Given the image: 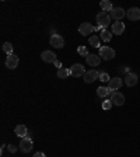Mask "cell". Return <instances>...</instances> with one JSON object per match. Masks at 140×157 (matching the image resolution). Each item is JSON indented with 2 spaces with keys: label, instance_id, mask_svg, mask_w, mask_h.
<instances>
[{
  "label": "cell",
  "instance_id": "22",
  "mask_svg": "<svg viewBox=\"0 0 140 157\" xmlns=\"http://www.w3.org/2000/svg\"><path fill=\"white\" fill-rule=\"evenodd\" d=\"M109 94V90H108L107 87H98L97 88V95L98 97H107V95Z\"/></svg>",
  "mask_w": 140,
  "mask_h": 157
},
{
  "label": "cell",
  "instance_id": "26",
  "mask_svg": "<svg viewBox=\"0 0 140 157\" xmlns=\"http://www.w3.org/2000/svg\"><path fill=\"white\" fill-rule=\"evenodd\" d=\"M100 80L101 82H109V76H108V73H105V72H102V73H100Z\"/></svg>",
  "mask_w": 140,
  "mask_h": 157
},
{
  "label": "cell",
  "instance_id": "11",
  "mask_svg": "<svg viewBox=\"0 0 140 157\" xmlns=\"http://www.w3.org/2000/svg\"><path fill=\"white\" fill-rule=\"evenodd\" d=\"M85 60H87V65L91 66V67H97V66H100V63H101L100 55H93V53H90V55L85 58Z\"/></svg>",
  "mask_w": 140,
  "mask_h": 157
},
{
  "label": "cell",
  "instance_id": "13",
  "mask_svg": "<svg viewBox=\"0 0 140 157\" xmlns=\"http://www.w3.org/2000/svg\"><path fill=\"white\" fill-rule=\"evenodd\" d=\"M6 66L9 69H16L18 66V56L11 53V55H7V59H6Z\"/></svg>",
  "mask_w": 140,
  "mask_h": 157
},
{
  "label": "cell",
  "instance_id": "6",
  "mask_svg": "<svg viewBox=\"0 0 140 157\" xmlns=\"http://www.w3.org/2000/svg\"><path fill=\"white\" fill-rule=\"evenodd\" d=\"M51 45L53 46V48H63V45H65V39H63L62 35H59V34H52V36H51Z\"/></svg>",
  "mask_w": 140,
  "mask_h": 157
},
{
  "label": "cell",
  "instance_id": "15",
  "mask_svg": "<svg viewBox=\"0 0 140 157\" xmlns=\"http://www.w3.org/2000/svg\"><path fill=\"white\" fill-rule=\"evenodd\" d=\"M78 33L81 34L83 36H87L88 34L94 33V27H93L90 23H83L81 25L78 27Z\"/></svg>",
  "mask_w": 140,
  "mask_h": 157
},
{
  "label": "cell",
  "instance_id": "21",
  "mask_svg": "<svg viewBox=\"0 0 140 157\" xmlns=\"http://www.w3.org/2000/svg\"><path fill=\"white\" fill-rule=\"evenodd\" d=\"M69 76H70V69H66V67L58 69V77L59 78H67Z\"/></svg>",
  "mask_w": 140,
  "mask_h": 157
},
{
  "label": "cell",
  "instance_id": "17",
  "mask_svg": "<svg viewBox=\"0 0 140 157\" xmlns=\"http://www.w3.org/2000/svg\"><path fill=\"white\" fill-rule=\"evenodd\" d=\"M125 31V24L122 21H116V23L112 24V34H116V35H121Z\"/></svg>",
  "mask_w": 140,
  "mask_h": 157
},
{
  "label": "cell",
  "instance_id": "23",
  "mask_svg": "<svg viewBox=\"0 0 140 157\" xmlns=\"http://www.w3.org/2000/svg\"><path fill=\"white\" fill-rule=\"evenodd\" d=\"M3 51L7 53V55H11L13 53V45L10 42H4L3 44Z\"/></svg>",
  "mask_w": 140,
  "mask_h": 157
},
{
  "label": "cell",
  "instance_id": "4",
  "mask_svg": "<svg viewBox=\"0 0 140 157\" xmlns=\"http://www.w3.org/2000/svg\"><path fill=\"white\" fill-rule=\"evenodd\" d=\"M84 73H85V69L81 63H76V65H73L72 67H70V76H73V77L84 76Z\"/></svg>",
  "mask_w": 140,
  "mask_h": 157
},
{
  "label": "cell",
  "instance_id": "29",
  "mask_svg": "<svg viewBox=\"0 0 140 157\" xmlns=\"http://www.w3.org/2000/svg\"><path fill=\"white\" fill-rule=\"evenodd\" d=\"M55 66H56V67H59V69H60V67H62V63L59 62V60H56V62H55Z\"/></svg>",
  "mask_w": 140,
  "mask_h": 157
},
{
  "label": "cell",
  "instance_id": "10",
  "mask_svg": "<svg viewBox=\"0 0 140 157\" xmlns=\"http://www.w3.org/2000/svg\"><path fill=\"white\" fill-rule=\"evenodd\" d=\"M126 16V11H125L122 7H114L111 11V17L115 18L116 21H122V18Z\"/></svg>",
  "mask_w": 140,
  "mask_h": 157
},
{
  "label": "cell",
  "instance_id": "5",
  "mask_svg": "<svg viewBox=\"0 0 140 157\" xmlns=\"http://www.w3.org/2000/svg\"><path fill=\"white\" fill-rule=\"evenodd\" d=\"M97 78H100V72H97L94 69L87 70V72L84 73V76H83V80H84L85 83H93V82H95Z\"/></svg>",
  "mask_w": 140,
  "mask_h": 157
},
{
  "label": "cell",
  "instance_id": "7",
  "mask_svg": "<svg viewBox=\"0 0 140 157\" xmlns=\"http://www.w3.org/2000/svg\"><path fill=\"white\" fill-rule=\"evenodd\" d=\"M111 101L114 105H116V107H121V105L125 104V97L122 93L119 91H114L111 93Z\"/></svg>",
  "mask_w": 140,
  "mask_h": 157
},
{
  "label": "cell",
  "instance_id": "2",
  "mask_svg": "<svg viewBox=\"0 0 140 157\" xmlns=\"http://www.w3.org/2000/svg\"><path fill=\"white\" fill-rule=\"evenodd\" d=\"M100 58L104 59V60H112L115 58V51L109 46H101L100 48Z\"/></svg>",
  "mask_w": 140,
  "mask_h": 157
},
{
  "label": "cell",
  "instance_id": "20",
  "mask_svg": "<svg viewBox=\"0 0 140 157\" xmlns=\"http://www.w3.org/2000/svg\"><path fill=\"white\" fill-rule=\"evenodd\" d=\"M88 42H90V45H91V46H94V48H101V38H100L98 35L90 36Z\"/></svg>",
  "mask_w": 140,
  "mask_h": 157
},
{
  "label": "cell",
  "instance_id": "28",
  "mask_svg": "<svg viewBox=\"0 0 140 157\" xmlns=\"http://www.w3.org/2000/svg\"><path fill=\"white\" fill-rule=\"evenodd\" d=\"M34 157H46L45 153H42V151H36L35 154H34Z\"/></svg>",
  "mask_w": 140,
  "mask_h": 157
},
{
  "label": "cell",
  "instance_id": "16",
  "mask_svg": "<svg viewBox=\"0 0 140 157\" xmlns=\"http://www.w3.org/2000/svg\"><path fill=\"white\" fill-rule=\"evenodd\" d=\"M14 133H16V136H18V137L23 139V137L28 136V129H27L25 125L20 124V125H17V126L14 128Z\"/></svg>",
  "mask_w": 140,
  "mask_h": 157
},
{
  "label": "cell",
  "instance_id": "8",
  "mask_svg": "<svg viewBox=\"0 0 140 157\" xmlns=\"http://www.w3.org/2000/svg\"><path fill=\"white\" fill-rule=\"evenodd\" d=\"M126 17L131 21H137L140 20V9L139 7H131V9L126 11Z\"/></svg>",
  "mask_w": 140,
  "mask_h": 157
},
{
  "label": "cell",
  "instance_id": "1",
  "mask_svg": "<svg viewBox=\"0 0 140 157\" xmlns=\"http://www.w3.org/2000/svg\"><path fill=\"white\" fill-rule=\"evenodd\" d=\"M97 23H98V27H101L102 29H105L109 25V23H111V17H109V14L107 11H100L97 14Z\"/></svg>",
  "mask_w": 140,
  "mask_h": 157
},
{
  "label": "cell",
  "instance_id": "14",
  "mask_svg": "<svg viewBox=\"0 0 140 157\" xmlns=\"http://www.w3.org/2000/svg\"><path fill=\"white\" fill-rule=\"evenodd\" d=\"M139 82V76L136 73H127L126 77H125V83H126L127 87H133V86L137 84Z\"/></svg>",
  "mask_w": 140,
  "mask_h": 157
},
{
  "label": "cell",
  "instance_id": "3",
  "mask_svg": "<svg viewBox=\"0 0 140 157\" xmlns=\"http://www.w3.org/2000/svg\"><path fill=\"white\" fill-rule=\"evenodd\" d=\"M34 147V142H32V137L29 136H25L21 139V142H20V150L23 151V153H28V151H31V149Z\"/></svg>",
  "mask_w": 140,
  "mask_h": 157
},
{
  "label": "cell",
  "instance_id": "25",
  "mask_svg": "<svg viewBox=\"0 0 140 157\" xmlns=\"http://www.w3.org/2000/svg\"><path fill=\"white\" fill-rule=\"evenodd\" d=\"M112 101L111 100H105V101H102V109H105V111H109L112 108Z\"/></svg>",
  "mask_w": 140,
  "mask_h": 157
},
{
  "label": "cell",
  "instance_id": "19",
  "mask_svg": "<svg viewBox=\"0 0 140 157\" xmlns=\"http://www.w3.org/2000/svg\"><path fill=\"white\" fill-rule=\"evenodd\" d=\"M100 7H101L102 11H112V9H114V6H112V3L109 0H101L100 2Z\"/></svg>",
  "mask_w": 140,
  "mask_h": 157
},
{
  "label": "cell",
  "instance_id": "27",
  "mask_svg": "<svg viewBox=\"0 0 140 157\" xmlns=\"http://www.w3.org/2000/svg\"><path fill=\"white\" fill-rule=\"evenodd\" d=\"M9 151H10V153H16V151H17V146H14V144H9Z\"/></svg>",
  "mask_w": 140,
  "mask_h": 157
},
{
  "label": "cell",
  "instance_id": "18",
  "mask_svg": "<svg viewBox=\"0 0 140 157\" xmlns=\"http://www.w3.org/2000/svg\"><path fill=\"white\" fill-rule=\"evenodd\" d=\"M112 31H109L108 28H105V29H102L101 31V34H100V38H101V41H105V42H109L112 39Z\"/></svg>",
  "mask_w": 140,
  "mask_h": 157
},
{
  "label": "cell",
  "instance_id": "9",
  "mask_svg": "<svg viewBox=\"0 0 140 157\" xmlns=\"http://www.w3.org/2000/svg\"><path fill=\"white\" fill-rule=\"evenodd\" d=\"M122 78L121 77H114L109 80V86H108V90H109V93H114L115 90H119L122 86Z\"/></svg>",
  "mask_w": 140,
  "mask_h": 157
},
{
  "label": "cell",
  "instance_id": "12",
  "mask_svg": "<svg viewBox=\"0 0 140 157\" xmlns=\"http://www.w3.org/2000/svg\"><path fill=\"white\" fill-rule=\"evenodd\" d=\"M41 58L45 63H55L56 62V55L52 52V51H44L41 53Z\"/></svg>",
  "mask_w": 140,
  "mask_h": 157
},
{
  "label": "cell",
  "instance_id": "24",
  "mask_svg": "<svg viewBox=\"0 0 140 157\" xmlns=\"http://www.w3.org/2000/svg\"><path fill=\"white\" fill-rule=\"evenodd\" d=\"M77 53L78 55H81V56H84V58H87L90 53H88V49L85 48V46H78L77 48Z\"/></svg>",
  "mask_w": 140,
  "mask_h": 157
}]
</instances>
